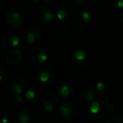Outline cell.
<instances>
[{
    "mask_svg": "<svg viewBox=\"0 0 123 123\" xmlns=\"http://www.w3.org/2000/svg\"><path fill=\"white\" fill-rule=\"evenodd\" d=\"M26 40H27L28 42L30 43H32L34 42V41H36V34H35L34 32H29L27 34V36H26Z\"/></svg>",
    "mask_w": 123,
    "mask_h": 123,
    "instance_id": "ba28073f",
    "label": "cell"
},
{
    "mask_svg": "<svg viewBox=\"0 0 123 123\" xmlns=\"http://www.w3.org/2000/svg\"><path fill=\"white\" fill-rule=\"evenodd\" d=\"M61 111H62V113L65 116H69L72 115L73 111L72 110H71V108L68 107V106H62L61 108Z\"/></svg>",
    "mask_w": 123,
    "mask_h": 123,
    "instance_id": "52a82bcc",
    "label": "cell"
},
{
    "mask_svg": "<svg viewBox=\"0 0 123 123\" xmlns=\"http://www.w3.org/2000/svg\"><path fill=\"white\" fill-rule=\"evenodd\" d=\"M99 111V104L96 101H93L90 105V111L93 114H96Z\"/></svg>",
    "mask_w": 123,
    "mask_h": 123,
    "instance_id": "277c9868",
    "label": "cell"
},
{
    "mask_svg": "<svg viewBox=\"0 0 123 123\" xmlns=\"http://www.w3.org/2000/svg\"><path fill=\"white\" fill-rule=\"evenodd\" d=\"M16 100H17L18 103H21L23 101V99L22 97H21V95H17V97H16Z\"/></svg>",
    "mask_w": 123,
    "mask_h": 123,
    "instance_id": "ffe728a7",
    "label": "cell"
},
{
    "mask_svg": "<svg viewBox=\"0 0 123 123\" xmlns=\"http://www.w3.org/2000/svg\"><path fill=\"white\" fill-rule=\"evenodd\" d=\"M1 123H9V120L7 118H4L2 120V121H1Z\"/></svg>",
    "mask_w": 123,
    "mask_h": 123,
    "instance_id": "44dd1931",
    "label": "cell"
},
{
    "mask_svg": "<svg viewBox=\"0 0 123 123\" xmlns=\"http://www.w3.org/2000/svg\"><path fill=\"white\" fill-rule=\"evenodd\" d=\"M75 57H76V59L79 60V61H83V60L85 59L86 54L82 50H78L75 52Z\"/></svg>",
    "mask_w": 123,
    "mask_h": 123,
    "instance_id": "5b68a950",
    "label": "cell"
},
{
    "mask_svg": "<svg viewBox=\"0 0 123 123\" xmlns=\"http://www.w3.org/2000/svg\"><path fill=\"white\" fill-rule=\"evenodd\" d=\"M30 120V117L28 115L26 114H22L19 116V123H28Z\"/></svg>",
    "mask_w": 123,
    "mask_h": 123,
    "instance_id": "30bf717a",
    "label": "cell"
},
{
    "mask_svg": "<svg viewBox=\"0 0 123 123\" xmlns=\"http://www.w3.org/2000/svg\"><path fill=\"white\" fill-rule=\"evenodd\" d=\"M96 89L98 91H103L105 89V84L102 82H99L96 84Z\"/></svg>",
    "mask_w": 123,
    "mask_h": 123,
    "instance_id": "e0dca14e",
    "label": "cell"
},
{
    "mask_svg": "<svg viewBox=\"0 0 123 123\" xmlns=\"http://www.w3.org/2000/svg\"><path fill=\"white\" fill-rule=\"evenodd\" d=\"M56 16H57V19H60V20H62V19H65L66 16H67L66 11L64 10V9H60V10H58Z\"/></svg>",
    "mask_w": 123,
    "mask_h": 123,
    "instance_id": "7c38bea8",
    "label": "cell"
},
{
    "mask_svg": "<svg viewBox=\"0 0 123 123\" xmlns=\"http://www.w3.org/2000/svg\"><path fill=\"white\" fill-rule=\"evenodd\" d=\"M9 17L11 22L14 24H19L21 21V16L19 13L16 12V11H11L9 13Z\"/></svg>",
    "mask_w": 123,
    "mask_h": 123,
    "instance_id": "6da1fadb",
    "label": "cell"
},
{
    "mask_svg": "<svg viewBox=\"0 0 123 123\" xmlns=\"http://www.w3.org/2000/svg\"><path fill=\"white\" fill-rule=\"evenodd\" d=\"M13 90L17 94V95H20L22 93V86L20 84H13Z\"/></svg>",
    "mask_w": 123,
    "mask_h": 123,
    "instance_id": "9c48e42d",
    "label": "cell"
},
{
    "mask_svg": "<svg viewBox=\"0 0 123 123\" xmlns=\"http://www.w3.org/2000/svg\"><path fill=\"white\" fill-rule=\"evenodd\" d=\"M11 44L13 46H18L19 44V36H14L11 40Z\"/></svg>",
    "mask_w": 123,
    "mask_h": 123,
    "instance_id": "9a60e30c",
    "label": "cell"
},
{
    "mask_svg": "<svg viewBox=\"0 0 123 123\" xmlns=\"http://www.w3.org/2000/svg\"><path fill=\"white\" fill-rule=\"evenodd\" d=\"M25 96L28 99L31 100V99H33L35 98V96H36V93H35L33 90H28L25 94Z\"/></svg>",
    "mask_w": 123,
    "mask_h": 123,
    "instance_id": "5bb4252c",
    "label": "cell"
},
{
    "mask_svg": "<svg viewBox=\"0 0 123 123\" xmlns=\"http://www.w3.org/2000/svg\"><path fill=\"white\" fill-rule=\"evenodd\" d=\"M47 59V56L44 52H40L37 55V60L39 62H45Z\"/></svg>",
    "mask_w": 123,
    "mask_h": 123,
    "instance_id": "8fae6325",
    "label": "cell"
},
{
    "mask_svg": "<svg viewBox=\"0 0 123 123\" xmlns=\"http://www.w3.org/2000/svg\"><path fill=\"white\" fill-rule=\"evenodd\" d=\"M94 97V92H93L92 90H89L87 92V94H86V98H87L89 100H91V99H93V98Z\"/></svg>",
    "mask_w": 123,
    "mask_h": 123,
    "instance_id": "ac0fdd59",
    "label": "cell"
},
{
    "mask_svg": "<svg viewBox=\"0 0 123 123\" xmlns=\"http://www.w3.org/2000/svg\"><path fill=\"white\" fill-rule=\"evenodd\" d=\"M43 19L46 22H51L53 19V14L51 10L49 9H46L44 11V14H43Z\"/></svg>",
    "mask_w": 123,
    "mask_h": 123,
    "instance_id": "7a4b0ae2",
    "label": "cell"
},
{
    "mask_svg": "<svg viewBox=\"0 0 123 123\" xmlns=\"http://www.w3.org/2000/svg\"><path fill=\"white\" fill-rule=\"evenodd\" d=\"M43 105H44V108L46 110V111H51L54 110V106H53V105L50 104V103L48 102H44V104H43Z\"/></svg>",
    "mask_w": 123,
    "mask_h": 123,
    "instance_id": "2e32d148",
    "label": "cell"
},
{
    "mask_svg": "<svg viewBox=\"0 0 123 123\" xmlns=\"http://www.w3.org/2000/svg\"><path fill=\"white\" fill-rule=\"evenodd\" d=\"M122 19H123V18H122Z\"/></svg>",
    "mask_w": 123,
    "mask_h": 123,
    "instance_id": "7402d4cb",
    "label": "cell"
},
{
    "mask_svg": "<svg viewBox=\"0 0 123 123\" xmlns=\"http://www.w3.org/2000/svg\"><path fill=\"white\" fill-rule=\"evenodd\" d=\"M59 91L61 95L63 96V97H68V96L70 95V89H69L68 86L67 85H62L60 88Z\"/></svg>",
    "mask_w": 123,
    "mask_h": 123,
    "instance_id": "3957f363",
    "label": "cell"
},
{
    "mask_svg": "<svg viewBox=\"0 0 123 123\" xmlns=\"http://www.w3.org/2000/svg\"><path fill=\"white\" fill-rule=\"evenodd\" d=\"M82 19H83V20L85 21V22H89V19H90V14H89V12H87V11H84V12H83Z\"/></svg>",
    "mask_w": 123,
    "mask_h": 123,
    "instance_id": "4fadbf2b",
    "label": "cell"
},
{
    "mask_svg": "<svg viewBox=\"0 0 123 123\" xmlns=\"http://www.w3.org/2000/svg\"><path fill=\"white\" fill-rule=\"evenodd\" d=\"M50 79V74L47 72H42L41 73L39 76V79L41 83H46Z\"/></svg>",
    "mask_w": 123,
    "mask_h": 123,
    "instance_id": "8992f818",
    "label": "cell"
},
{
    "mask_svg": "<svg viewBox=\"0 0 123 123\" xmlns=\"http://www.w3.org/2000/svg\"><path fill=\"white\" fill-rule=\"evenodd\" d=\"M117 7L119 9H122L123 8V0H120L117 2Z\"/></svg>",
    "mask_w": 123,
    "mask_h": 123,
    "instance_id": "d6986e66",
    "label": "cell"
}]
</instances>
